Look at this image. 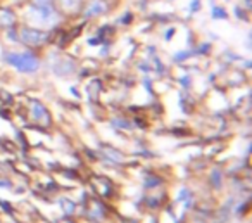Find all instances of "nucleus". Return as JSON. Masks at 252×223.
I'll list each match as a JSON object with an SVG mask.
<instances>
[{
	"label": "nucleus",
	"mask_w": 252,
	"mask_h": 223,
	"mask_svg": "<svg viewBox=\"0 0 252 223\" xmlns=\"http://www.w3.org/2000/svg\"><path fill=\"white\" fill-rule=\"evenodd\" d=\"M12 23H14V14H12V12L0 11V25L9 26V25H12Z\"/></svg>",
	"instance_id": "obj_6"
},
{
	"label": "nucleus",
	"mask_w": 252,
	"mask_h": 223,
	"mask_svg": "<svg viewBox=\"0 0 252 223\" xmlns=\"http://www.w3.org/2000/svg\"><path fill=\"white\" fill-rule=\"evenodd\" d=\"M28 19L35 26H54L57 23V14L52 11L50 5H35L28 9Z\"/></svg>",
	"instance_id": "obj_2"
},
{
	"label": "nucleus",
	"mask_w": 252,
	"mask_h": 223,
	"mask_svg": "<svg viewBox=\"0 0 252 223\" xmlns=\"http://www.w3.org/2000/svg\"><path fill=\"white\" fill-rule=\"evenodd\" d=\"M5 63L11 64L12 68H16L18 71H23V73H32V71H36L40 68V63L35 56L32 54H18V52H11L5 54Z\"/></svg>",
	"instance_id": "obj_1"
},
{
	"label": "nucleus",
	"mask_w": 252,
	"mask_h": 223,
	"mask_svg": "<svg viewBox=\"0 0 252 223\" xmlns=\"http://www.w3.org/2000/svg\"><path fill=\"white\" fill-rule=\"evenodd\" d=\"M33 118L38 119V121H49V118H47V111L38 104V102L33 104Z\"/></svg>",
	"instance_id": "obj_5"
},
{
	"label": "nucleus",
	"mask_w": 252,
	"mask_h": 223,
	"mask_svg": "<svg viewBox=\"0 0 252 223\" xmlns=\"http://www.w3.org/2000/svg\"><path fill=\"white\" fill-rule=\"evenodd\" d=\"M50 2H52V0H35V4L36 5H42V7H45V5H50Z\"/></svg>",
	"instance_id": "obj_8"
},
{
	"label": "nucleus",
	"mask_w": 252,
	"mask_h": 223,
	"mask_svg": "<svg viewBox=\"0 0 252 223\" xmlns=\"http://www.w3.org/2000/svg\"><path fill=\"white\" fill-rule=\"evenodd\" d=\"M49 35L43 32H38V30H32V28H25L21 32V40L28 45H40V43L47 42Z\"/></svg>",
	"instance_id": "obj_3"
},
{
	"label": "nucleus",
	"mask_w": 252,
	"mask_h": 223,
	"mask_svg": "<svg viewBox=\"0 0 252 223\" xmlns=\"http://www.w3.org/2000/svg\"><path fill=\"white\" fill-rule=\"evenodd\" d=\"M63 2H64L66 5H73V4H76L78 0H63Z\"/></svg>",
	"instance_id": "obj_9"
},
{
	"label": "nucleus",
	"mask_w": 252,
	"mask_h": 223,
	"mask_svg": "<svg viewBox=\"0 0 252 223\" xmlns=\"http://www.w3.org/2000/svg\"><path fill=\"white\" fill-rule=\"evenodd\" d=\"M213 16H214V18H224V16H226V14H224V12L223 11H221V9H214V11H213Z\"/></svg>",
	"instance_id": "obj_7"
},
{
	"label": "nucleus",
	"mask_w": 252,
	"mask_h": 223,
	"mask_svg": "<svg viewBox=\"0 0 252 223\" xmlns=\"http://www.w3.org/2000/svg\"><path fill=\"white\" fill-rule=\"evenodd\" d=\"M105 11V4L104 2H100V0H95V2H92L90 5H88V9L85 11V16L87 18H92V16H97L100 14V12Z\"/></svg>",
	"instance_id": "obj_4"
}]
</instances>
